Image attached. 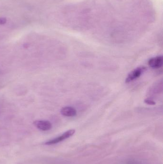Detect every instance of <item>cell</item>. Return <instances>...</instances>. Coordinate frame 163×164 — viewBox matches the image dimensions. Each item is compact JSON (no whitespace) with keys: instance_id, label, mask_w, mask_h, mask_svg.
<instances>
[{"instance_id":"6da1fadb","label":"cell","mask_w":163,"mask_h":164,"mask_svg":"<svg viewBox=\"0 0 163 164\" xmlns=\"http://www.w3.org/2000/svg\"><path fill=\"white\" fill-rule=\"evenodd\" d=\"M75 130H74V129L68 130V131L64 132L60 136H58L55 138L53 139L50 140L46 142L45 144L46 145H50L58 144V143L62 142L63 141L67 139L72 136L75 133Z\"/></svg>"},{"instance_id":"7a4b0ae2","label":"cell","mask_w":163,"mask_h":164,"mask_svg":"<svg viewBox=\"0 0 163 164\" xmlns=\"http://www.w3.org/2000/svg\"><path fill=\"white\" fill-rule=\"evenodd\" d=\"M146 70V68L145 66H140L134 69L128 74L126 78V83H130L131 82L138 78Z\"/></svg>"},{"instance_id":"3957f363","label":"cell","mask_w":163,"mask_h":164,"mask_svg":"<svg viewBox=\"0 0 163 164\" xmlns=\"http://www.w3.org/2000/svg\"><path fill=\"white\" fill-rule=\"evenodd\" d=\"M34 124L38 129L43 131H48L52 127L51 122L47 120H36Z\"/></svg>"},{"instance_id":"277c9868","label":"cell","mask_w":163,"mask_h":164,"mask_svg":"<svg viewBox=\"0 0 163 164\" xmlns=\"http://www.w3.org/2000/svg\"><path fill=\"white\" fill-rule=\"evenodd\" d=\"M163 58L162 56H157L150 59L148 65L153 69H158L163 65Z\"/></svg>"},{"instance_id":"5b68a950","label":"cell","mask_w":163,"mask_h":164,"mask_svg":"<svg viewBox=\"0 0 163 164\" xmlns=\"http://www.w3.org/2000/svg\"><path fill=\"white\" fill-rule=\"evenodd\" d=\"M61 114L66 117H75L77 115V112L76 109L71 107H65L61 108L60 111Z\"/></svg>"},{"instance_id":"8992f818","label":"cell","mask_w":163,"mask_h":164,"mask_svg":"<svg viewBox=\"0 0 163 164\" xmlns=\"http://www.w3.org/2000/svg\"><path fill=\"white\" fill-rule=\"evenodd\" d=\"M120 164H145V163L141 160L131 159V160H126Z\"/></svg>"},{"instance_id":"52a82bcc","label":"cell","mask_w":163,"mask_h":164,"mask_svg":"<svg viewBox=\"0 0 163 164\" xmlns=\"http://www.w3.org/2000/svg\"><path fill=\"white\" fill-rule=\"evenodd\" d=\"M144 102H145L146 104L150 105H155V104H156V102L153 101V100L150 99H145Z\"/></svg>"},{"instance_id":"ba28073f","label":"cell","mask_w":163,"mask_h":164,"mask_svg":"<svg viewBox=\"0 0 163 164\" xmlns=\"http://www.w3.org/2000/svg\"><path fill=\"white\" fill-rule=\"evenodd\" d=\"M6 18L2 17L0 18V25H4L6 23Z\"/></svg>"}]
</instances>
